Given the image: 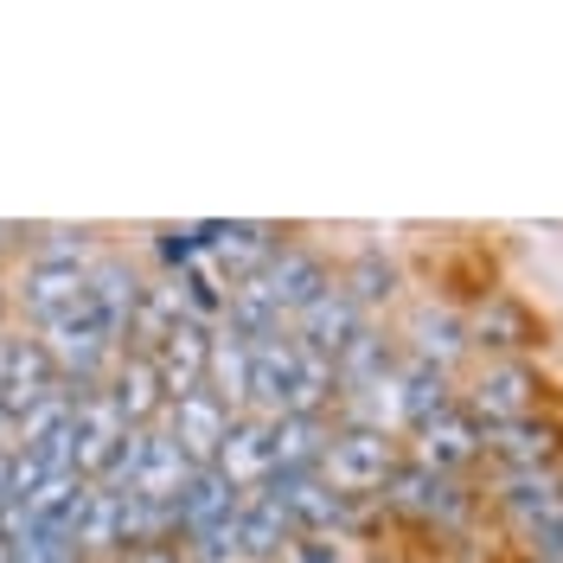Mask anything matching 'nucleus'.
<instances>
[{
    "label": "nucleus",
    "mask_w": 563,
    "mask_h": 563,
    "mask_svg": "<svg viewBox=\"0 0 563 563\" xmlns=\"http://www.w3.org/2000/svg\"><path fill=\"white\" fill-rule=\"evenodd\" d=\"M358 333H365V308L352 301L340 282H327L314 301L295 314V340H301L308 352H320V358H340Z\"/></svg>",
    "instance_id": "obj_4"
},
{
    "label": "nucleus",
    "mask_w": 563,
    "mask_h": 563,
    "mask_svg": "<svg viewBox=\"0 0 563 563\" xmlns=\"http://www.w3.org/2000/svg\"><path fill=\"white\" fill-rule=\"evenodd\" d=\"M390 499L397 506H410V512H442V519H455V481L449 474H435V467H410V474H390Z\"/></svg>",
    "instance_id": "obj_18"
},
{
    "label": "nucleus",
    "mask_w": 563,
    "mask_h": 563,
    "mask_svg": "<svg viewBox=\"0 0 563 563\" xmlns=\"http://www.w3.org/2000/svg\"><path fill=\"white\" fill-rule=\"evenodd\" d=\"M103 390L115 397V410H122L129 429H154V417H167L161 372H154V358H141V352H129V358H115V365H109V385Z\"/></svg>",
    "instance_id": "obj_9"
},
{
    "label": "nucleus",
    "mask_w": 563,
    "mask_h": 563,
    "mask_svg": "<svg viewBox=\"0 0 563 563\" xmlns=\"http://www.w3.org/2000/svg\"><path fill=\"white\" fill-rule=\"evenodd\" d=\"M122 563H186V558L167 551V544H141V551H122Z\"/></svg>",
    "instance_id": "obj_24"
},
{
    "label": "nucleus",
    "mask_w": 563,
    "mask_h": 563,
    "mask_svg": "<svg viewBox=\"0 0 563 563\" xmlns=\"http://www.w3.org/2000/svg\"><path fill=\"white\" fill-rule=\"evenodd\" d=\"M192 474H199V467L186 461V449H179L167 429H154V435H147V461H141V474H135L129 493H135V499H154V506H174Z\"/></svg>",
    "instance_id": "obj_10"
},
{
    "label": "nucleus",
    "mask_w": 563,
    "mask_h": 563,
    "mask_svg": "<svg viewBox=\"0 0 563 563\" xmlns=\"http://www.w3.org/2000/svg\"><path fill=\"white\" fill-rule=\"evenodd\" d=\"M244 506V493L231 487L218 467H199L192 481H186V493L174 499V519H179V531L192 538V531H206V526H218V519H231Z\"/></svg>",
    "instance_id": "obj_12"
},
{
    "label": "nucleus",
    "mask_w": 563,
    "mask_h": 563,
    "mask_svg": "<svg viewBox=\"0 0 563 563\" xmlns=\"http://www.w3.org/2000/svg\"><path fill=\"white\" fill-rule=\"evenodd\" d=\"M422 467H435V474H449L455 461H467L481 449V435H474V422L461 417V410H435V417H422Z\"/></svg>",
    "instance_id": "obj_15"
},
{
    "label": "nucleus",
    "mask_w": 563,
    "mask_h": 563,
    "mask_svg": "<svg viewBox=\"0 0 563 563\" xmlns=\"http://www.w3.org/2000/svg\"><path fill=\"white\" fill-rule=\"evenodd\" d=\"M13 238H26V231H20V224H0V250L13 244Z\"/></svg>",
    "instance_id": "obj_25"
},
{
    "label": "nucleus",
    "mask_w": 563,
    "mask_h": 563,
    "mask_svg": "<svg viewBox=\"0 0 563 563\" xmlns=\"http://www.w3.org/2000/svg\"><path fill=\"white\" fill-rule=\"evenodd\" d=\"M295 397H301V346L288 333H269V340H250V397L244 417H295Z\"/></svg>",
    "instance_id": "obj_1"
},
{
    "label": "nucleus",
    "mask_w": 563,
    "mask_h": 563,
    "mask_svg": "<svg viewBox=\"0 0 563 563\" xmlns=\"http://www.w3.org/2000/svg\"><path fill=\"white\" fill-rule=\"evenodd\" d=\"M206 390L231 410L244 417V397H250V340H238L231 327L211 333V352H206Z\"/></svg>",
    "instance_id": "obj_13"
},
{
    "label": "nucleus",
    "mask_w": 563,
    "mask_h": 563,
    "mask_svg": "<svg viewBox=\"0 0 563 563\" xmlns=\"http://www.w3.org/2000/svg\"><path fill=\"white\" fill-rule=\"evenodd\" d=\"M84 276L90 269H70V263H26V282H20V308L45 327V320H58L65 308L84 301Z\"/></svg>",
    "instance_id": "obj_11"
},
{
    "label": "nucleus",
    "mask_w": 563,
    "mask_h": 563,
    "mask_svg": "<svg viewBox=\"0 0 563 563\" xmlns=\"http://www.w3.org/2000/svg\"><path fill=\"white\" fill-rule=\"evenodd\" d=\"M256 282H263V295L276 301V314H301L320 288H327V263L301 244H282L276 256L256 269Z\"/></svg>",
    "instance_id": "obj_7"
},
{
    "label": "nucleus",
    "mask_w": 563,
    "mask_h": 563,
    "mask_svg": "<svg viewBox=\"0 0 563 563\" xmlns=\"http://www.w3.org/2000/svg\"><path fill=\"white\" fill-rule=\"evenodd\" d=\"M161 238V256L179 263V269H192L199 263V238H192V224H167V231H154Z\"/></svg>",
    "instance_id": "obj_23"
},
{
    "label": "nucleus",
    "mask_w": 563,
    "mask_h": 563,
    "mask_svg": "<svg viewBox=\"0 0 563 563\" xmlns=\"http://www.w3.org/2000/svg\"><path fill=\"white\" fill-rule=\"evenodd\" d=\"M77 544H97V551L122 544V493L90 487V499H84V526H77Z\"/></svg>",
    "instance_id": "obj_19"
},
{
    "label": "nucleus",
    "mask_w": 563,
    "mask_h": 563,
    "mask_svg": "<svg viewBox=\"0 0 563 563\" xmlns=\"http://www.w3.org/2000/svg\"><path fill=\"white\" fill-rule=\"evenodd\" d=\"M474 404H481L493 422H526V410H531L526 365H493L487 378H481V390H474Z\"/></svg>",
    "instance_id": "obj_17"
},
{
    "label": "nucleus",
    "mask_w": 563,
    "mask_h": 563,
    "mask_svg": "<svg viewBox=\"0 0 563 563\" xmlns=\"http://www.w3.org/2000/svg\"><path fill=\"white\" fill-rule=\"evenodd\" d=\"M7 467H13V455H0V499H7Z\"/></svg>",
    "instance_id": "obj_26"
},
{
    "label": "nucleus",
    "mask_w": 563,
    "mask_h": 563,
    "mask_svg": "<svg viewBox=\"0 0 563 563\" xmlns=\"http://www.w3.org/2000/svg\"><path fill=\"white\" fill-rule=\"evenodd\" d=\"M206 352H211V333H206V327H199L192 314H179L174 327H167V340L147 352V358H154V372H161V390H167V404L206 385Z\"/></svg>",
    "instance_id": "obj_6"
},
{
    "label": "nucleus",
    "mask_w": 563,
    "mask_h": 563,
    "mask_svg": "<svg viewBox=\"0 0 563 563\" xmlns=\"http://www.w3.org/2000/svg\"><path fill=\"white\" fill-rule=\"evenodd\" d=\"M52 390H65V378L52 372V358L38 340H7L0 333V410L20 422L33 404H45Z\"/></svg>",
    "instance_id": "obj_3"
},
{
    "label": "nucleus",
    "mask_w": 563,
    "mask_h": 563,
    "mask_svg": "<svg viewBox=\"0 0 563 563\" xmlns=\"http://www.w3.org/2000/svg\"><path fill=\"white\" fill-rule=\"evenodd\" d=\"M0 563H13V558H7V538H0Z\"/></svg>",
    "instance_id": "obj_27"
},
{
    "label": "nucleus",
    "mask_w": 563,
    "mask_h": 563,
    "mask_svg": "<svg viewBox=\"0 0 563 563\" xmlns=\"http://www.w3.org/2000/svg\"><path fill=\"white\" fill-rule=\"evenodd\" d=\"M314 474L333 493L390 487V474H397V449H390L385 429H346V435H333V442H327V455H320Z\"/></svg>",
    "instance_id": "obj_2"
},
{
    "label": "nucleus",
    "mask_w": 563,
    "mask_h": 563,
    "mask_svg": "<svg viewBox=\"0 0 563 563\" xmlns=\"http://www.w3.org/2000/svg\"><path fill=\"white\" fill-rule=\"evenodd\" d=\"M238 512H244V506H238ZM238 512H231V519H218V526H206V531H192V558H199V563L238 558Z\"/></svg>",
    "instance_id": "obj_22"
},
{
    "label": "nucleus",
    "mask_w": 563,
    "mask_h": 563,
    "mask_svg": "<svg viewBox=\"0 0 563 563\" xmlns=\"http://www.w3.org/2000/svg\"><path fill=\"white\" fill-rule=\"evenodd\" d=\"M295 538V519L282 512L276 499H263V493H250L244 512H238V551L244 558H276L282 544Z\"/></svg>",
    "instance_id": "obj_16"
},
{
    "label": "nucleus",
    "mask_w": 563,
    "mask_h": 563,
    "mask_svg": "<svg viewBox=\"0 0 563 563\" xmlns=\"http://www.w3.org/2000/svg\"><path fill=\"white\" fill-rule=\"evenodd\" d=\"M211 467H218L238 493H256L269 474H276V455H269V422H263V417H231L224 449H218Z\"/></svg>",
    "instance_id": "obj_8"
},
{
    "label": "nucleus",
    "mask_w": 563,
    "mask_h": 563,
    "mask_svg": "<svg viewBox=\"0 0 563 563\" xmlns=\"http://www.w3.org/2000/svg\"><path fill=\"white\" fill-rule=\"evenodd\" d=\"M390 282H397V269H390L385 256H365V263H352V276L340 282V288H346L358 308H372V301H385L390 295Z\"/></svg>",
    "instance_id": "obj_20"
},
{
    "label": "nucleus",
    "mask_w": 563,
    "mask_h": 563,
    "mask_svg": "<svg viewBox=\"0 0 563 563\" xmlns=\"http://www.w3.org/2000/svg\"><path fill=\"white\" fill-rule=\"evenodd\" d=\"M224 429H231V410H224L206 385L167 404V435L186 449V461H192V467H211V461H218V449H224Z\"/></svg>",
    "instance_id": "obj_5"
},
{
    "label": "nucleus",
    "mask_w": 563,
    "mask_h": 563,
    "mask_svg": "<svg viewBox=\"0 0 563 563\" xmlns=\"http://www.w3.org/2000/svg\"><path fill=\"white\" fill-rule=\"evenodd\" d=\"M467 346L455 333V320H442V314H422L417 320V352H422V365H435V358H455V352Z\"/></svg>",
    "instance_id": "obj_21"
},
{
    "label": "nucleus",
    "mask_w": 563,
    "mask_h": 563,
    "mask_svg": "<svg viewBox=\"0 0 563 563\" xmlns=\"http://www.w3.org/2000/svg\"><path fill=\"white\" fill-rule=\"evenodd\" d=\"M327 442H333L327 417H276L269 422V455L288 474H314L320 455H327Z\"/></svg>",
    "instance_id": "obj_14"
}]
</instances>
